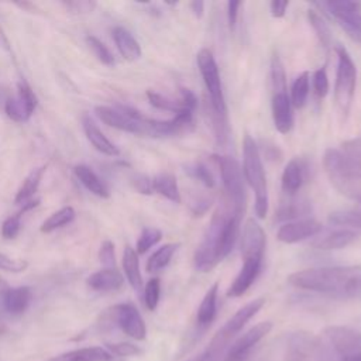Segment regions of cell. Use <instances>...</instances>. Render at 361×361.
<instances>
[{"label": "cell", "mask_w": 361, "mask_h": 361, "mask_svg": "<svg viewBox=\"0 0 361 361\" xmlns=\"http://www.w3.org/2000/svg\"><path fill=\"white\" fill-rule=\"evenodd\" d=\"M87 285L97 292H113L123 286L124 278L116 268H103L93 272L87 279Z\"/></svg>", "instance_id": "obj_22"}, {"label": "cell", "mask_w": 361, "mask_h": 361, "mask_svg": "<svg viewBox=\"0 0 361 361\" xmlns=\"http://www.w3.org/2000/svg\"><path fill=\"white\" fill-rule=\"evenodd\" d=\"M6 289H7V285H6V282L0 278V293H3Z\"/></svg>", "instance_id": "obj_56"}, {"label": "cell", "mask_w": 361, "mask_h": 361, "mask_svg": "<svg viewBox=\"0 0 361 361\" xmlns=\"http://www.w3.org/2000/svg\"><path fill=\"white\" fill-rule=\"evenodd\" d=\"M272 118L275 128L281 134H288L293 126L292 103L286 92L274 93L272 97Z\"/></svg>", "instance_id": "obj_18"}, {"label": "cell", "mask_w": 361, "mask_h": 361, "mask_svg": "<svg viewBox=\"0 0 361 361\" xmlns=\"http://www.w3.org/2000/svg\"><path fill=\"white\" fill-rule=\"evenodd\" d=\"M21 216L23 213L18 210L17 213L8 216L4 221H3V226H1V235L6 238V240H11L14 238L18 231H20V226H21Z\"/></svg>", "instance_id": "obj_43"}, {"label": "cell", "mask_w": 361, "mask_h": 361, "mask_svg": "<svg viewBox=\"0 0 361 361\" xmlns=\"http://www.w3.org/2000/svg\"><path fill=\"white\" fill-rule=\"evenodd\" d=\"M113 354L103 347H82L49 361H111Z\"/></svg>", "instance_id": "obj_26"}, {"label": "cell", "mask_w": 361, "mask_h": 361, "mask_svg": "<svg viewBox=\"0 0 361 361\" xmlns=\"http://www.w3.org/2000/svg\"><path fill=\"white\" fill-rule=\"evenodd\" d=\"M113 320L128 337L141 341L147 337V326L138 309L133 303H118L109 309Z\"/></svg>", "instance_id": "obj_11"}, {"label": "cell", "mask_w": 361, "mask_h": 361, "mask_svg": "<svg viewBox=\"0 0 361 361\" xmlns=\"http://www.w3.org/2000/svg\"><path fill=\"white\" fill-rule=\"evenodd\" d=\"M357 238V234L351 230H336L330 231L322 237H317L314 241H312V245L317 250L330 251V250H340L351 243H354Z\"/></svg>", "instance_id": "obj_25"}, {"label": "cell", "mask_w": 361, "mask_h": 361, "mask_svg": "<svg viewBox=\"0 0 361 361\" xmlns=\"http://www.w3.org/2000/svg\"><path fill=\"white\" fill-rule=\"evenodd\" d=\"M162 238L161 230L155 227H144L138 240H137V254L147 252L152 245H155Z\"/></svg>", "instance_id": "obj_39"}, {"label": "cell", "mask_w": 361, "mask_h": 361, "mask_svg": "<svg viewBox=\"0 0 361 361\" xmlns=\"http://www.w3.org/2000/svg\"><path fill=\"white\" fill-rule=\"evenodd\" d=\"M322 231V224L314 219H300L285 223L278 230V240L286 244L299 243L309 237H313Z\"/></svg>", "instance_id": "obj_14"}, {"label": "cell", "mask_w": 361, "mask_h": 361, "mask_svg": "<svg viewBox=\"0 0 361 361\" xmlns=\"http://www.w3.org/2000/svg\"><path fill=\"white\" fill-rule=\"evenodd\" d=\"M3 307L10 314H23L32 299L31 289L28 286H17V288H7L3 293Z\"/></svg>", "instance_id": "obj_20"}, {"label": "cell", "mask_w": 361, "mask_h": 361, "mask_svg": "<svg viewBox=\"0 0 361 361\" xmlns=\"http://www.w3.org/2000/svg\"><path fill=\"white\" fill-rule=\"evenodd\" d=\"M341 151L361 166V137L344 141L341 144Z\"/></svg>", "instance_id": "obj_47"}, {"label": "cell", "mask_w": 361, "mask_h": 361, "mask_svg": "<svg viewBox=\"0 0 361 361\" xmlns=\"http://www.w3.org/2000/svg\"><path fill=\"white\" fill-rule=\"evenodd\" d=\"M243 267L240 272L237 274L235 279L231 282L227 296L238 298L243 296L254 283L257 276L261 272L262 268V258H243Z\"/></svg>", "instance_id": "obj_17"}, {"label": "cell", "mask_w": 361, "mask_h": 361, "mask_svg": "<svg viewBox=\"0 0 361 361\" xmlns=\"http://www.w3.org/2000/svg\"><path fill=\"white\" fill-rule=\"evenodd\" d=\"M152 189L173 203H180V192L176 178L169 172H161L152 178Z\"/></svg>", "instance_id": "obj_30"}, {"label": "cell", "mask_w": 361, "mask_h": 361, "mask_svg": "<svg viewBox=\"0 0 361 361\" xmlns=\"http://www.w3.org/2000/svg\"><path fill=\"white\" fill-rule=\"evenodd\" d=\"M357 202H358V203H360V206H361V195L357 197Z\"/></svg>", "instance_id": "obj_57"}, {"label": "cell", "mask_w": 361, "mask_h": 361, "mask_svg": "<svg viewBox=\"0 0 361 361\" xmlns=\"http://www.w3.org/2000/svg\"><path fill=\"white\" fill-rule=\"evenodd\" d=\"M17 89H18L17 96L7 99L4 104V110L8 118H11L13 121L24 123L32 116L38 100L34 92L31 90V87L25 82H20Z\"/></svg>", "instance_id": "obj_12"}, {"label": "cell", "mask_w": 361, "mask_h": 361, "mask_svg": "<svg viewBox=\"0 0 361 361\" xmlns=\"http://www.w3.org/2000/svg\"><path fill=\"white\" fill-rule=\"evenodd\" d=\"M99 261L104 268H114V264H116L114 244L110 240H106L102 243L99 248Z\"/></svg>", "instance_id": "obj_46"}, {"label": "cell", "mask_w": 361, "mask_h": 361, "mask_svg": "<svg viewBox=\"0 0 361 361\" xmlns=\"http://www.w3.org/2000/svg\"><path fill=\"white\" fill-rule=\"evenodd\" d=\"M123 269H124L126 278L130 282V285L133 286V289L140 292L142 288V276H141V271H140L138 254L130 245H127L123 252Z\"/></svg>", "instance_id": "obj_29"}, {"label": "cell", "mask_w": 361, "mask_h": 361, "mask_svg": "<svg viewBox=\"0 0 361 361\" xmlns=\"http://www.w3.org/2000/svg\"><path fill=\"white\" fill-rule=\"evenodd\" d=\"M312 83H313V90L317 97H324L329 93V78H327V72H326L324 66H322L313 72Z\"/></svg>", "instance_id": "obj_42"}, {"label": "cell", "mask_w": 361, "mask_h": 361, "mask_svg": "<svg viewBox=\"0 0 361 361\" xmlns=\"http://www.w3.org/2000/svg\"><path fill=\"white\" fill-rule=\"evenodd\" d=\"M197 66L200 71V75L203 78L204 86L209 92L210 96V107L213 111L217 114L227 116V109H226V102H224V94L221 89V80H220V73L219 68L216 63V59L213 54L207 49L203 48L199 51L197 56Z\"/></svg>", "instance_id": "obj_9"}, {"label": "cell", "mask_w": 361, "mask_h": 361, "mask_svg": "<svg viewBox=\"0 0 361 361\" xmlns=\"http://www.w3.org/2000/svg\"><path fill=\"white\" fill-rule=\"evenodd\" d=\"M241 1H228L227 3V18H228V25L230 28H234L237 16H238V8L241 7Z\"/></svg>", "instance_id": "obj_50"}, {"label": "cell", "mask_w": 361, "mask_h": 361, "mask_svg": "<svg viewBox=\"0 0 361 361\" xmlns=\"http://www.w3.org/2000/svg\"><path fill=\"white\" fill-rule=\"evenodd\" d=\"M86 42L89 45V48L92 49V52L94 54V56L104 65L107 66H113L114 65V56L110 52V49L96 37L93 35H87L86 37Z\"/></svg>", "instance_id": "obj_40"}, {"label": "cell", "mask_w": 361, "mask_h": 361, "mask_svg": "<svg viewBox=\"0 0 361 361\" xmlns=\"http://www.w3.org/2000/svg\"><path fill=\"white\" fill-rule=\"evenodd\" d=\"M65 6L68 8H71L73 13H87V11H92V8L94 7V3H90V1H68V3H65Z\"/></svg>", "instance_id": "obj_51"}, {"label": "cell", "mask_w": 361, "mask_h": 361, "mask_svg": "<svg viewBox=\"0 0 361 361\" xmlns=\"http://www.w3.org/2000/svg\"><path fill=\"white\" fill-rule=\"evenodd\" d=\"M0 42H3L4 45L3 47H6V48H8V42H7V38L3 35V31H1V27H0Z\"/></svg>", "instance_id": "obj_55"}, {"label": "cell", "mask_w": 361, "mask_h": 361, "mask_svg": "<svg viewBox=\"0 0 361 361\" xmlns=\"http://www.w3.org/2000/svg\"><path fill=\"white\" fill-rule=\"evenodd\" d=\"M285 361H337V357L319 336L299 330L286 338Z\"/></svg>", "instance_id": "obj_5"}, {"label": "cell", "mask_w": 361, "mask_h": 361, "mask_svg": "<svg viewBox=\"0 0 361 361\" xmlns=\"http://www.w3.org/2000/svg\"><path fill=\"white\" fill-rule=\"evenodd\" d=\"M27 267H28V262L25 259H16V258H11V257L0 252V269L18 274V272L25 271Z\"/></svg>", "instance_id": "obj_45"}, {"label": "cell", "mask_w": 361, "mask_h": 361, "mask_svg": "<svg viewBox=\"0 0 361 361\" xmlns=\"http://www.w3.org/2000/svg\"><path fill=\"white\" fill-rule=\"evenodd\" d=\"M147 97H148L149 104L154 106L155 109L172 111L175 114L182 113V111L193 113V110L197 106L196 94L188 87L180 89V99L179 100H172V99H169L166 96H162L161 93H157V92H152V90L147 92Z\"/></svg>", "instance_id": "obj_13"}, {"label": "cell", "mask_w": 361, "mask_h": 361, "mask_svg": "<svg viewBox=\"0 0 361 361\" xmlns=\"http://www.w3.org/2000/svg\"><path fill=\"white\" fill-rule=\"evenodd\" d=\"M75 219V210L71 206H65L52 213L41 226L42 233H51L59 227L69 224Z\"/></svg>", "instance_id": "obj_34"}, {"label": "cell", "mask_w": 361, "mask_h": 361, "mask_svg": "<svg viewBox=\"0 0 361 361\" xmlns=\"http://www.w3.org/2000/svg\"><path fill=\"white\" fill-rule=\"evenodd\" d=\"M312 212V206L306 199H295L290 197L279 204L276 210V219L279 221H295L307 216Z\"/></svg>", "instance_id": "obj_27"}, {"label": "cell", "mask_w": 361, "mask_h": 361, "mask_svg": "<svg viewBox=\"0 0 361 361\" xmlns=\"http://www.w3.org/2000/svg\"><path fill=\"white\" fill-rule=\"evenodd\" d=\"M75 176L79 179V182L93 195L107 199L110 196V192L107 189V186L104 185V182L92 171V168L86 166V165H76L73 168Z\"/></svg>", "instance_id": "obj_28"}, {"label": "cell", "mask_w": 361, "mask_h": 361, "mask_svg": "<svg viewBox=\"0 0 361 361\" xmlns=\"http://www.w3.org/2000/svg\"><path fill=\"white\" fill-rule=\"evenodd\" d=\"M309 94V72H302L292 83L290 103L296 109H302L306 104Z\"/></svg>", "instance_id": "obj_33"}, {"label": "cell", "mask_w": 361, "mask_h": 361, "mask_svg": "<svg viewBox=\"0 0 361 361\" xmlns=\"http://www.w3.org/2000/svg\"><path fill=\"white\" fill-rule=\"evenodd\" d=\"M305 172H306V166L302 159L299 158L290 159L282 172V178H281L282 190L286 195L293 196L303 185Z\"/></svg>", "instance_id": "obj_23"}, {"label": "cell", "mask_w": 361, "mask_h": 361, "mask_svg": "<svg viewBox=\"0 0 361 361\" xmlns=\"http://www.w3.org/2000/svg\"><path fill=\"white\" fill-rule=\"evenodd\" d=\"M265 244L267 238L262 227L254 219H248L244 224L241 238L243 258H264Z\"/></svg>", "instance_id": "obj_15"}, {"label": "cell", "mask_w": 361, "mask_h": 361, "mask_svg": "<svg viewBox=\"0 0 361 361\" xmlns=\"http://www.w3.org/2000/svg\"><path fill=\"white\" fill-rule=\"evenodd\" d=\"M133 185H134V188L140 192V193H142V195H149V193H152V179H149L148 176H145V175H137L135 178H134V180H133Z\"/></svg>", "instance_id": "obj_49"}, {"label": "cell", "mask_w": 361, "mask_h": 361, "mask_svg": "<svg viewBox=\"0 0 361 361\" xmlns=\"http://www.w3.org/2000/svg\"><path fill=\"white\" fill-rule=\"evenodd\" d=\"M190 8H192V11H193V14L197 17V18H200L202 16H203V11H204V3L203 1H192L190 3Z\"/></svg>", "instance_id": "obj_53"}, {"label": "cell", "mask_w": 361, "mask_h": 361, "mask_svg": "<svg viewBox=\"0 0 361 361\" xmlns=\"http://www.w3.org/2000/svg\"><path fill=\"white\" fill-rule=\"evenodd\" d=\"M271 322H261L248 329L230 344L223 361H247L252 353V348L271 331Z\"/></svg>", "instance_id": "obj_10"}, {"label": "cell", "mask_w": 361, "mask_h": 361, "mask_svg": "<svg viewBox=\"0 0 361 361\" xmlns=\"http://www.w3.org/2000/svg\"><path fill=\"white\" fill-rule=\"evenodd\" d=\"M185 172L189 176L199 180L206 188H213L216 185L213 173L210 172V169L203 162H192V164L185 165Z\"/></svg>", "instance_id": "obj_37"}, {"label": "cell", "mask_w": 361, "mask_h": 361, "mask_svg": "<svg viewBox=\"0 0 361 361\" xmlns=\"http://www.w3.org/2000/svg\"><path fill=\"white\" fill-rule=\"evenodd\" d=\"M265 305V298H257L243 307H240L212 337L207 347L200 353L207 361H220V357L226 354L230 344L234 341L237 334L243 327L262 309Z\"/></svg>", "instance_id": "obj_2"}, {"label": "cell", "mask_w": 361, "mask_h": 361, "mask_svg": "<svg viewBox=\"0 0 361 361\" xmlns=\"http://www.w3.org/2000/svg\"><path fill=\"white\" fill-rule=\"evenodd\" d=\"M243 173L255 193V214L265 219L268 213V189L259 149L250 134L243 140Z\"/></svg>", "instance_id": "obj_4"}, {"label": "cell", "mask_w": 361, "mask_h": 361, "mask_svg": "<svg viewBox=\"0 0 361 361\" xmlns=\"http://www.w3.org/2000/svg\"><path fill=\"white\" fill-rule=\"evenodd\" d=\"M231 209L221 207L213 214L212 221L206 230V234L195 251L193 261H195V268L199 272H209L221 261L220 251H219V237H220L223 221Z\"/></svg>", "instance_id": "obj_7"}, {"label": "cell", "mask_w": 361, "mask_h": 361, "mask_svg": "<svg viewBox=\"0 0 361 361\" xmlns=\"http://www.w3.org/2000/svg\"><path fill=\"white\" fill-rule=\"evenodd\" d=\"M161 296V281L159 278H151L144 288V303L148 310H155Z\"/></svg>", "instance_id": "obj_41"}, {"label": "cell", "mask_w": 361, "mask_h": 361, "mask_svg": "<svg viewBox=\"0 0 361 361\" xmlns=\"http://www.w3.org/2000/svg\"><path fill=\"white\" fill-rule=\"evenodd\" d=\"M109 351L111 354H116L118 357H133V355H138L141 354V348L133 343H127V341H121V343H113L109 344Z\"/></svg>", "instance_id": "obj_44"}, {"label": "cell", "mask_w": 361, "mask_h": 361, "mask_svg": "<svg viewBox=\"0 0 361 361\" xmlns=\"http://www.w3.org/2000/svg\"><path fill=\"white\" fill-rule=\"evenodd\" d=\"M185 361H206V360H204V357H203L200 353H197L196 355H192V357L186 358Z\"/></svg>", "instance_id": "obj_54"}, {"label": "cell", "mask_w": 361, "mask_h": 361, "mask_svg": "<svg viewBox=\"0 0 361 361\" xmlns=\"http://www.w3.org/2000/svg\"><path fill=\"white\" fill-rule=\"evenodd\" d=\"M179 244L178 243H168V244H164L162 247H159L147 261V271L149 274L152 272H158L161 269H164L171 258L173 257V254L176 252Z\"/></svg>", "instance_id": "obj_32"}, {"label": "cell", "mask_w": 361, "mask_h": 361, "mask_svg": "<svg viewBox=\"0 0 361 361\" xmlns=\"http://www.w3.org/2000/svg\"><path fill=\"white\" fill-rule=\"evenodd\" d=\"M212 206V199H207V197H197L195 200L190 202V212L195 217H199V216H203Z\"/></svg>", "instance_id": "obj_48"}, {"label": "cell", "mask_w": 361, "mask_h": 361, "mask_svg": "<svg viewBox=\"0 0 361 361\" xmlns=\"http://www.w3.org/2000/svg\"><path fill=\"white\" fill-rule=\"evenodd\" d=\"M329 223L361 230V213L355 210H336L329 214Z\"/></svg>", "instance_id": "obj_36"}, {"label": "cell", "mask_w": 361, "mask_h": 361, "mask_svg": "<svg viewBox=\"0 0 361 361\" xmlns=\"http://www.w3.org/2000/svg\"><path fill=\"white\" fill-rule=\"evenodd\" d=\"M323 165L331 183L343 195L357 200L361 195V166L337 148L326 149Z\"/></svg>", "instance_id": "obj_3"}, {"label": "cell", "mask_w": 361, "mask_h": 361, "mask_svg": "<svg viewBox=\"0 0 361 361\" xmlns=\"http://www.w3.org/2000/svg\"><path fill=\"white\" fill-rule=\"evenodd\" d=\"M111 34L114 44L124 59L135 61L141 56V47L128 30H126L124 27H114Z\"/></svg>", "instance_id": "obj_24"}, {"label": "cell", "mask_w": 361, "mask_h": 361, "mask_svg": "<svg viewBox=\"0 0 361 361\" xmlns=\"http://www.w3.org/2000/svg\"><path fill=\"white\" fill-rule=\"evenodd\" d=\"M271 79L274 93L286 92V75L283 69V63L278 54H274L271 58Z\"/></svg>", "instance_id": "obj_38"}, {"label": "cell", "mask_w": 361, "mask_h": 361, "mask_svg": "<svg viewBox=\"0 0 361 361\" xmlns=\"http://www.w3.org/2000/svg\"><path fill=\"white\" fill-rule=\"evenodd\" d=\"M307 20H309V24L312 25V28L314 30L320 44L324 48H329L331 45L333 38H331V31H330L327 23L324 21V18L317 13V10H309Z\"/></svg>", "instance_id": "obj_35"}, {"label": "cell", "mask_w": 361, "mask_h": 361, "mask_svg": "<svg viewBox=\"0 0 361 361\" xmlns=\"http://www.w3.org/2000/svg\"><path fill=\"white\" fill-rule=\"evenodd\" d=\"M47 169V165H42L39 168L32 169L25 179L23 180V185L20 186V189L17 190V195L14 197V203L18 204H24L28 200H31V197L35 195V192L38 190V186L41 183V179L44 176V172Z\"/></svg>", "instance_id": "obj_31"}, {"label": "cell", "mask_w": 361, "mask_h": 361, "mask_svg": "<svg viewBox=\"0 0 361 361\" xmlns=\"http://www.w3.org/2000/svg\"><path fill=\"white\" fill-rule=\"evenodd\" d=\"M288 6H289V1H276V0H274V1L269 3L271 14H272L274 17H276V18L283 17L285 13H286Z\"/></svg>", "instance_id": "obj_52"}, {"label": "cell", "mask_w": 361, "mask_h": 361, "mask_svg": "<svg viewBox=\"0 0 361 361\" xmlns=\"http://www.w3.org/2000/svg\"><path fill=\"white\" fill-rule=\"evenodd\" d=\"M214 159L219 165L223 186L228 196V202L231 203L234 210L244 213L245 188H244L243 172L238 161L230 155H216Z\"/></svg>", "instance_id": "obj_8"}, {"label": "cell", "mask_w": 361, "mask_h": 361, "mask_svg": "<svg viewBox=\"0 0 361 361\" xmlns=\"http://www.w3.org/2000/svg\"><path fill=\"white\" fill-rule=\"evenodd\" d=\"M217 293H219V283L214 282L204 293L196 313V326L199 330L204 331L216 319L217 313Z\"/></svg>", "instance_id": "obj_21"}, {"label": "cell", "mask_w": 361, "mask_h": 361, "mask_svg": "<svg viewBox=\"0 0 361 361\" xmlns=\"http://www.w3.org/2000/svg\"><path fill=\"white\" fill-rule=\"evenodd\" d=\"M97 117L107 124L109 127L117 128L120 131L131 133V134H140L142 135L144 131V123L147 117L142 121H135L126 116L123 111H120L117 107H109V106H97L94 109Z\"/></svg>", "instance_id": "obj_16"}, {"label": "cell", "mask_w": 361, "mask_h": 361, "mask_svg": "<svg viewBox=\"0 0 361 361\" xmlns=\"http://www.w3.org/2000/svg\"><path fill=\"white\" fill-rule=\"evenodd\" d=\"M337 54V72H336V87H334V102L338 113L343 118L347 117L355 92L357 69L355 65L344 47L336 48Z\"/></svg>", "instance_id": "obj_6"}, {"label": "cell", "mask_w": 361, "mask_h": 361, "mask_svg": "<svg viewBox=\"0 0 361 361\" xmlns=\"http://www.w3.org/2000/svg\"><path fill=\"white\" fill-rule=\"evenodd\" d=\"M82 127L86 138L99 152L109 157H117L120 154V149L102 133V130L94 124V121L87 114L82 117Z\"/></svg>", "instance_id": "obj_19"}, {"label": "cell", "mask_w": 361, "mask_h": 361, "mask_svg": "<svg viewBox=\"0 0 361 361\" xmlns=\"http://www.w3.org/2000/svg\"><path fill=\"white\" fill-rule=\"evenodd\" d=\"M288 282L299 289L348 298L361 293V265L320 267L293 272Z\"/></svg>", "instance_id": "obj_1"}]
</instances>
